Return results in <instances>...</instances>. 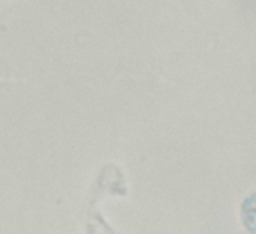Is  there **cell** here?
I'll use <instances>...</instances> for the list:
<instances>
[{"label":"cell","mask_w":256,"mask_h":234,"mask_svg":"<svg viewBox=\"0 0 256 234\" xmlns=\"http://www.w3.org/2000/svg\"><path fill=\"white\" fill-rule=\"evenodd\" d=\"M242 214H244V224L246 228H250L256 234V196L248 198L242 206Z\"/></svg>","instance_id":"1"}]
</instances>
